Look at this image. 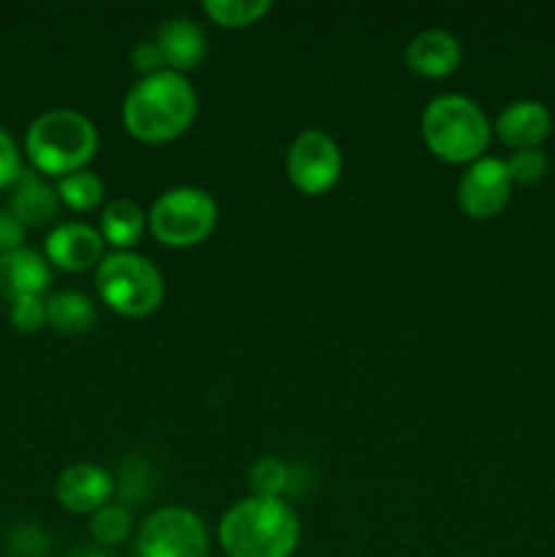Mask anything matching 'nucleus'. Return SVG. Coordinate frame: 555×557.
<instances>
[{"instance_id":"nucleus-20","label":"nucleus","mask_w":555,"mask_h":557,"mask_svg":"<svg viewBox=\"0 0 555 557\" xmlns=\"http://www.w3.org/2000/svg\"><path fill=\"white\" fill-rule=\"evenodd\" d=\"M270 0H205L201 11L221 27H250L270 14Z\"/></svg>"},{"instance_id":"nucleus-21","label":"nucleus","mask_w":555,"mask_h":557,"mask_svg":"<svg viewBox=\"0 0 555 557\" xmlns=\"http://www.w3.org/2000/svg\"><path fill=\"white\" fill-rule=\"evenodd\" d=\"M288 473L286 462H281L278 457H264V460L254 462L248 471V484L250 495H261V498H281L288 490Z\"/></svg>"},{"instance_id":"nucleus-27","label":"nucleus","mask_w":555,"mask_h":557,"mask_svg":"<svg viewBox=\"0 0 555 557\" xmlns=\"http://www.w3.org/2000/svg\"><path fill=\"white\" fill-rule=\"evenodd\" d=\"M131 63H134V69L139 71L141 76L158 74V71L166 69V60H163L161 49H158L156 41L136 44L134 52H131Z\"/></svg>"},{"instance_id":"nucleus-28","label":"nucleus","mask_w":555,"mask_h":557,"mask_svg":"<svg viewBox=\"0 0 555 557\" xmlns=\"http://www.w3.org/2000/svg\"><path fill=\"white\" fill-rule=\"evenodd\" d=\"M22 239H25V223L11 212H0V253L22 248Z\"/></svg>"},{"instance_id":"nucleus-12","label":"nucleus","mask_w":555,"mask_h":557,"mask_svg":"<svg viewBox=\"0 0 555 557\" xmlns=\"http://www.w3.org/2000/svg\"><path fill=\"white\" fill-rule=\"evenodd\" d=\"M493 131L511 150H539V145L553 131V117L544 103L522 98V101H511L509 107L501 109Z\"/></svg>"},{"instance_id":"nucleus-19","label":"nucleus","mask_w":555,"mask_h":557,"mask_svg":"<svg viewBox=\"0 0 555 557\" xmlns=\"http://www.w3.org/2000/svg\"><path fill=\"white\" fill-rule=\"evenodd\" d=\"M103 194H107L103 180L90 169H79V172L65 174V177L58 180L60 201L76 212H90L101 207Z\"/></svg>"},{"instance_id":"nucleus-26","label":"nucleus","mask_w":555,"mask_h":557,"mask_svg":"<svg viewBox=\"0 0 555 557\" xmlns=\"http://www.w3.org/2000/svg\"><path fill=\"white\" fill-rule=\"evenodd\" d=\"M22 169L20 150H16V141L11 139V134L5 128H0V190L14 188V183L20 180Z\"/></svg>"},{"instance_id":"nucleus-8","label":"nucleus","mask_w":555,"mask_h":557,"mask_svg":"<svg viewBox=\"0 0 555 557\" xmlns=\"http://www.w3.org/2000/svg\"><path fill=\"white\" fill-rule=\"evenodd\" d=\"M288 180L308 196H321L341 180L343 156L326 131L308 128L292 141L286 156Z\"/></svg>"},{"instance_id":"nucleus-17","label":"nucleus","mask_w":555,"mask_h":557,"mask_svg":"<svg viewBox=\"0 0 555 557\" xmlns=\"http://www.w3.org/2000/svg\"><path fill=\"white\" fill-rule=\"evenodd\" d=\"M103 243L114 245L118 250H131L141 239L147 228V215L134 199H112L103 205L101 221H98Z\"/></svg>"},{"instance_id":"nucleus-10","label":"nucleus","mask_w":555,"mask_h":557,"mask_svg":"<svg viewBox=\"0 0 555 557\" xmlns=\"http://www.w3.org/2000/svg\"><path fill=\"white\" fill-rule=\"evenodd\" d=\"M54 498L74 515H96L114 498V476L96 462H74L54 482Z\"/></svg>"},{"instance_id":"nucleus-2","label":"nucleus","mask_w":555,"mask_h":557,"mask_svg":"<svg viewBox=\"0 0 555 557\" xmlns=\"http://www.w3.org/2000/svg\"><path fill=\"white\" fill-rule=\"evenodd\" d=\"M299 517L283 498L248 495L218 522L226 557H292L299 547Z\"/></svg>"},{"instance_id":"nucleus-18","label":"nucleus","mask_w":555,"mask_h":557,"mask_svg":"<svg viewBox=\"0 0 555 557\" xmlns=\"http://www.w3.org/2000/svg\"><path fill=\"white\" fill-rule=\"evenodd\" d=\"M47 324L63 335H82L96 324V305L82 292H60L49 297Z\"/></svg>"},{"instance_id":"nucleus-24","label":"nucleus","mask_w":555,"mask_h":557,"mask_svg":"<svg viewBox=\"0 0 555 557\" xmlns=\"http://www.w3.org/2000/svg\"><path fill=\"white\" fill-rule=\"evenodd\" d=\"M9 319L22 335H36L47 324V302L41 297H20L11 302Z\"/></svg>"},{"instance_id":"nucleus-23","label":"nucleus","mask_w":555,"mask_h":557,"mask_svg":"<svg viewBox=\"0 0 555 557\" xmlns=\"http://www.w3.org/2000/svg\"><path fill=\"white\" fill-rule=\"evenodd\" d=\"M150 466L141 460H131L128 466H123L120 473V484H114V495H120V500L125 504H139V498L150 495Z\"/></svg>"},{"instance_id":"nucleus-6","label":"nucleus","mask_w":555,"mask_h":557,"mask_svg":"<svg viewBox=\"0 0 555 557\" xmlns=\"http://www.w3.org/2000/svg\"><path fill=\"white\" fill-rule=\"evenodd\" d=\"M218 223V205L207 190L194 185L163 190L150 207L147 226L152 237L169 248H190L205 243Z\"/></svg>"},{"instance_id":"nucleus-5","label":"nucleus","mask_w":555,"mask_h":557,"mask_svg":"<svg viewBox=\"0 0 555 557\" xmlns=\"http://www.w3.org/2000/svg\"><path fill=\"white\" fill-rule=\"evenodd\" d=\"M96 288L109 310L125 319L156 313L163 302V275L158 267L134 250H114L96 267Z\"/></svg>"},{"instance_id":"nucleus-1","label":"nucleus","mask_w":555,"mask_h":557,"mask_svg":"<svg viewBox=\"0 0 555 557\" xmlns=\"http://www.w3.org/2000/svg\"><path fill=\"white\" fill-rule=\"evenodd\" d=\"M199 112V98L188 76L177 71H158L141 76L123 101V123L134 139L163 145L190 128Z\"/></svg>"},{"instance_id":"nucleus-13","label":"nucleus","mask_w":555,"mask_h":557,"mask_svg":"<svg viewBox=\"0 0 555 557\" xmlns=\"http://www.w3.org/2000/svg\"><path fill=\"white\" fill-rule=\"evenodd\" d=\"M52 283L47 259L33 248L0 253V297L14 302L20 297H41Z\"/></svg>"},{"instance_id":"nucleus-7","label":"nucleus","mask_w":555,"mask_h":557,"mask_svg":"<svg viewBox=\"0 0 555 557\" xmlns=\"http://www.w3.org/2000/svg\"><path fill=\"white\" fill-rule=\"evenodd\" d=\"M210 533L201 517L185 506L156 509L139 528L136 555L139 557H207Z\"/></svg>"},{"instance_id":"nucleus-11","label":"nucleus","mask_w":555,"mask_h":557,"mask_svg":"<svg viewBox=\"0 0 555 557\" xmlns=\"http://www.w3.org/2000/svg\"><path fill=\"white\" fill-rule=\"evenodd\" d=\"M44 250H47V259L60 270L85 272L101 264L103 237L98 228L87 226V223H60L49 232Z\"/></svg>"},{"instance_id":"nucleus-9","label":"nucleus","mask_w":555,"mask_h":557,"mask_svg":"<svg viewBox=\"0 0 555 557\" xmlns=\"http://www.w3.org/2000/svg\"><path fill=\"white\" fill-rule=\"evenodd\" d=\"M511 188L515 183H511L506 161L482 156L479 161L468 163V169L462 172L460 185H457V201L471 218L488 221L509 205Z\"/></svg>"},{"instance_id":"nucleus-22","label":"nucleus","mask_w":555,"mask_h":557,"mask_svg":"<svg viewBox=\"0 0 555 557\" xmlns=\"http://www.w3.org/2000/svg\"><path fill=\"white\" fill-rule=\"evenodd\" d=\"M90 533L98 544H103V547H114V544H120L131 533L128 509L120 504H107L103 509H98L96 515H92Z\"/></svg>"},{"instance_id":"nucleus-4","label":"nucleus","mask_w":555,"mask_h":557,"mask_svg":"<svg viewBox=\"0 0 555 557\" xmlns=\"http://www.w3.org/2000/svg\"><path fill=\"white\" fill-rule=\"evenodd\" d=\"M419 128H422L428 150L446 163L479 161L493 136V125L482 107L471 98L455 96V92L433 98L422 109Z\"/></svg>"},{"instance_id":"nucleus-14","label":"nucleus","mask_w":555,"mask_h":557,"mask_svg":"<svg viewBox=\"0 0 555 557\" xmlns=\"http://www.w3.org/2000/svg\"><path fill=\"white\" fill-rule=\"evenodd\" d=\"M460 60V41L449 30H441V27L422 30L406 47L408 69L419 76H428V79H444V76L455 74Z\"/></svg>"},{"instance_id":"nucleus-29","label":"nucleus","mask_w":555,"mask_h":557,"mask_svg":"<svg viewBox=\"0 0 555 557\" xmlns=\"http://www.w3.org/2000/svg\"><path fill=\"white\" fill-rule=\"evenodd\" d=\"M69 557H109L107 553H101V549H90V547H82V549H74Z\"/></svg>"},{"instance_id":"nucleus-16","label":"nucleus","mask_w":555,"mask_h":557,"mask_svg":"<svg viewBox=\"0 0 555 557\" xmlns=\"http://www.w3.org/2000/svg\"><path fill=\"white\" fill-rule=\"evenodd\" d=\"M60 210L58 188L44 180L41 172L36 169H25L20 180L14 183V194H11L9 212L20 218L25 226H41V223L52 221Z\"/></svg>"},{"instance_id":"nucleus-25","label":"nucleus","mask_w":555,"mask_h":557,"mask_svg":"<svg viewBox=\"0 0 555 557\" xmlns=\"http://www.w3.org/2000/svg\"><path fill=\"white\" fill-rule=\"evenodd\" d=\"M506 169L515 185H533L547 172V158L542 150H515L506 161Z\"/></svg>"},{"instance_id":"nucleus-15","label":"nucleus","mask_w":555,"mask_h":557,"mask_svg":"<svg viewBox=\"0 0 555 557\" xmlns=\"http://www.w3.org/2000/svg\"><path fill=\"white\" fill-rule=\"evenodd\" d=\"M156 44L166 60V69L177 74L196 69L207 54L205 30L188 16H174L163 22L156 33Z\"/></svg>"},{"instance_id":"nucleus-3","label":"nucleus","mask_w":555,"mask_h":557,"mask_svg":"<svg viewBox=\"0 0 555 557\" xmlns=\"http://www.w3.org/2000/svg\"><path fill=\"white\" fill-rule=\"evenodd\" d=\"M25 150L36 172L60 180L87 169L98 150V131L76 109H49L27 128Z\"/></svg>"}]
</instances>
